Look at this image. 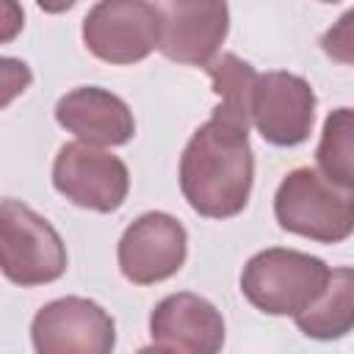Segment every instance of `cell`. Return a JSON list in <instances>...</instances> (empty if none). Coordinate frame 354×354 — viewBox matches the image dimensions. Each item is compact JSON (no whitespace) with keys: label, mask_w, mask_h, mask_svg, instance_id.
Here are the masks:
<instances>
[{"label":"cell","mask_w":354,"mask_h":354,"mask_svg":"<svg viewBox=\"0 0 354 354\" xmlns=\"http://www.w3.org/2000/svg\"><path fill=\"white\" fill-rule=\"evenodd\" d=\"M301 335L313 340H337L354 329V268H332L318 299L296 315Z\"/></svg>","instance_id":"cell-13"},{"label":"cell","mask_w":354,"mask_h":354,"mask_svg":"<svg viewBox=\"0 0 354 354\" xmlns=\"http://www.w3.org/2000/svg\"><path fill=\"white\" fill-rule=\"evenodd\" d=\"M30 340L39 354H108L116 346V326L97 301L64 296L33 315Z\"/></svg>","instance_id":"cell-7"},{"label":"cell","mask_w":354,"mask_h":354,"mask_svg":"<svg viewBox=\"0 0 354 354\" xmlns=\"http://www.w3.org/2000/svg\"><path fill=\"white\" fill-rule=\"evenodd\" d=\"M160 14V53L169 61L205 66L218 55L230 30L227 0H166Z\"/></svg>","instance_id":"cell-10"},{"label":"cell","mask_w":354,"mask_h":354,"mask_svg":"<svg viewBox=\"0 0 354 354\" xmlns=\"http://www.w3.org/2000/svg\"><path fill=\"white\" fill-rule=\"evenodd\" d=\"M55 122L86 144L122 147L136 136L127 102L100 86H80L55 102Z\"/></svg>","instance_id":"cell-12"},{"label":"cell","mask_w":354,"mask_h":354,"mask_svg":"<svg viewBox=\"0 0 354 354\" xmlns=\"http://www.w3.org/2000/svg\"><path fill=\"white\" fill-rule=\"evenodd\" d=\"M0 263L22 288L55 282L66 271V246L55 227L17 199L0 205Z\"/></svg>","instance_id":"cell-4"},{"label":"cell","mask_w":354,"mask_h":354,"mask_svg":"<svg viewBox=\"0 0 354 354\" xmlns=\"http://www.w3.org/2000/svg\"><path fill=\"white\" fill-rule=\"evenodd\" d=\"M254 158L249 147V122L213 108V116L196 127L180 158V191L191 210L205 218L238 216L252 194Z\"/></svg>","instance_id":"cell-1"},{"label":"cell","mask_w":354,"mask_h":354,"mask_svg":"<svg viewBox=\"0 0 354 354\" xmlns=\"http://www.w3.org/2000/svg\"><path fill=\"white\" fill-rule=\"evenodd\" d=\"M53 185L72 205L113 213L130 191V171L122 158L86 141L64 144L53 163Z\"/></svg>","instance_id":"cell-6"},{"label":"cell","mask_w":354,"mask_h":354,"mask_svg":"<svg viewBox=\"0 0 354 354\" xmlns=\"http://www.w3.org/2000/svg\"><path fill=\"white\" fill-rule=\"evenodd\" d=\"M315 119L313 86L290 72L257 75L252 94V124L274 147H296L310 138Z\"/></svg>","instance_id":"cell-9"},{"label":"cell","mask_w":354,"mask_h":354,"mask_svg":"<svg viewBox=\"0 0 354 354\" xmlns=\"http://www.w3.org/2000/svg\"><path fill=\"white\" fill-rule=\"evenodd\" d=\"M28 83H30V69H28V64H22V61H17V58H3V88H6V91H3V105H8L14 94L25 91Z\"/></svg>","instance_id":"cell-17"},{"label":"cell","mask_w":354,"mask_h":354,"mask_svg":"<svg viewBox=\"0 0 354 354\" xmlns=\"http://www.w3.org/2000/svg\"><path fill=\"white\" fill-rule=\"evenodd\" d=\"M321 50L332 61L354 66V8L337 17V22H332V28L321 36Z\"/></svg>","instance_id":"cell-16"},{"label":"cell","mask_w":354,"mask_h":354,"mask_svg":"<svg viewBox=\"0 0 354 354\" xmlns=\"http://www.w3.org/2000/svg\"><path fill=\"white\" fill-rule=\"evenodd\" d=\"M77 0H36V6L41 8V11H47V14H61V11H66V8H72Z\"/></svg>","instance_id":"cell-19"},{"label":"cell","mask_w":354,"mask_h":354,"mask_svg":"<svg viewBox=\"0 0 354 354\" xmlns=\"http://www.w3.org/2000/svg\"><path fill=\"white\" fill-rule=\"evenodd\" d=\"M14 8H17V0H6V28H3V41H8V39L17 33V28L22 25V17H11Z\"/></svg>","instance_id":"cell-18"},{"label":"cell","mask_w":354,"mask_h":354,"mask_svg":"<svg viewBox=\"0 0 354 354\" xmlns=\"http://www.w3.org/2000/svg\"><path fill=\"white\" fill-rule=\"evenodd\" d=\"M274 216L279 227L293 235L318 243H340L354 232V191L301 166L288 171L279 183Z\"/></svg>","instance_id":"cell-2"},{"label":"cell","mask_w":354,"mask_h":354,"mask_svg":"<svg viewBox=\"0 0 354 354\" xmlns=\"http://www.w3.org/2000/svg\"><path fill=\"white\" fill-rule=\"evenodd\" d=\"M188 254L185 227L160 210L138 216L119 238V268L133 285H155L174 277Z\"/></svg>","instance_id":"cell-8"},{"label":"cell","mask_w":354,"mask_h":354,"mask_svg":"<svg viewBox=\"0 0 354 354\" xmlns=\"http://www.w3.org/2000/svg\"><path fill=\"white\" fill-rule=\"evenodd\" d=\"M205 72L213 83V91L221 97L218 108L252 124V94L257 83V72L252 69V64L241 61L232 53H224L207 61Z\"/></svg>","instance_id":"cell-15"},{"label":"cell","mask_w":354,"mask_h":354,"mask_svg":"<svg viewBox=\"0 0 354 354\" xmlns=\"http://www.w3.org/2000/svg\"><path fill=\"white\" fill-rule=\"evenodd\" d=\"M149 337L158 351L213 354L224 346V318L213 301L196 293H171L155 304Z\"/></svg>","instance_id":"cell-11"},{"label":"cell","mask_w":354,"mask_h":354,"mask_svg":"<svg viewBox=\"0 0 354 354\" xmlns=\"http://www.w3.org/2000/svg\"><path fill=\"white\" fill-rule=\"evenodd\" d=\"M163 14L149 0H100L83 19L86 50L105 64H138L160 50Z\"/></svg>","instance_id":"cell-5"},{"label":"cell","mask_w":354,"mask_h":354,"mask_svg":"<svg viewBox=\"0 0 354 354\" xmlns=\"http://www.w3.org/2000/svg\"><path fill=\"white\" fill-rule=\"evenodd\" d=\"M315 160L324 177L354 191V108H335L326 116Z\"/></svg>","instance_id":"cell-14"},{"label":"cell","mask_w":354,"mask_h":354,"mask_svg":"<svg viewBox=\"0 0 354 354\" xmlns=\"http://www.w3.org/2000/svg\"><path fill=\"white\" fill-rule=\"evenodd\" d=\"M321 3H337V0H321Z\"/></svg>","instance_id":"cell-20"},{"label":"cell","mask_w":354,"mask_h":354,"mask_svg":"<svg viewBox=\"0 0 354 354\" xmlns=\"http://www.w3.org/2000/svg\"><path fill=\"white\" fill-rule=\"evenodd\" d=\"M321 257L296 249H263L243 266L241 293L266 315H299L307 310L329 279Z\"/></svg>","instance_id":"cell-3"}]
</instances>
